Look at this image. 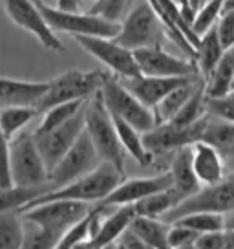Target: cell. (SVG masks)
<instances>
[{
  "label": "cell",
  "instance_id": "6da1fadb",
  "mask_svg": "<svg viewBox=\"0 0 234 249\" xmlns=\"http://www.w3.org/2000/svg\"><path fill=\"white\" fill-rule=\"evenodd\" d=\"M123 179H125V174L119 171L117 167H114L112 163L102 161L97 169H94L92 172H88L83 178L75 179V181H71L68 185L59 187V189H53V191H48L44 195H40L39 198H35L30 205H26L22 209V213L35 207V205L53 202V200L99 203L101 200H104Z\"/></svg>",
  "mask_w": 234,
  "mask_h": 249
},
{
  "label": "cell",
  "instance_id": "7a4b0ae2",
  "mask_svg": "<svg viewBox=\"0 0 234 249\" xmlns=\"http://www.w3.org/2000/svg\"><path fill=\"white\" fill-rule=\"evenodd\" d=\"M110 71L102 70H68L59 73L57 77L50 79V88L42 101L37 105V110L42 116L48 108L57 107L61 103L90 99L97 92H101L104 81L108 79Z\"/></svg>",
  "mask_w": 234,
  "mask_h": 249
},
{
  "label": "cell",
  "instance_id": "3957f363",
  "mask_svg": "<svg viewBox=\"0 0 234 249\" xmlns=\"http://www.w3.org/2000/svg\"><path fill=\"white\" fill-rule=\"evenodd\" d=\"M11 179L17 187H46L50 189V171L40 154L35 134L22 130L9 140Z\"/></svg>",
  "mask_w": 234,
  "mask_h": 249
},
{
  "label": "cell",
  "instance_id": "277c9868",
  "mask_svg": "<svg viewBox=\"0 0 234 249\" xmlns=\"http://www.w3.org/2000/svg\"><path fill=\"white\" fill-rule=\"evenodd\" d=\"M86 132L94 141V147L102 161L112 163L125 174V148L119 141L114 119L102 103L101 93L97 92L86 103Z\"/></svg>",
  "mask_w": 234,
  "mask_h": 249
},
{
  "label": "cell",
  "instance_id": "5b68a950",
  "mask_svg": "<svg viewBox=\"0 0 234 249\" xmlns=\"http://www.w3.org/2000/svg\"><path fill=\"white\" fill-rule=\"evenodd\" d=\"M40 13L44 15L48 26L55 33H70L71 37L77 35H88V37H106L116 39L121 31V24L106 20L99 15H94L90 11H68L57 6H50L44 0H35Z\"/></svg>",
  "mask_w": 234,
  "mask_h": 249
},
{
  "label": "cell",
  "instance_id": "8992f818",
  "mask_svg": "<svg viewBox=\"0 0 234 249\" xmlns=\"http://www.w3.org/2000/svg\"><path fill=\"white\" fill-rule=\"evenodd\" d=\"M168 39L163 22L150 6L149 0H137L132 11L121 22V31L116 40L128 50H143V48L163 46Z\"/></svg>",
  "mask_w": 234,
  "mask_h": 249
},
{
  "label": "cell",
  "instance_id": "52a82bcc",
  "mask_svg": "<svg viewBox=\"0 0 234 249\" xmlns=\"http://www.w3.org/2000/svg\"><path fill=\"white\" fill-rule=\"evenodd\" d=\"M99 93H101L104 107L108 108L112 116L125 119L126 123H130L141 134L150 132L152 128L157 126L154 110L145 107L130 90H126L125 85L114 73L108 75Z\"/></svg>",
  "mask_w": 234,
  "mask_h": 249
},
{
  "label": "cell",
  "instance_id": "ba28073f",
  "mask_svg": "<svg viewBox=\"0 0 234 249\" xmlns=\"http://www.w3.org/2000/svg\"><path fill=\"white\" fill-rule=\"evenodd\" d=\"M192 213H219V214L234 213V172L227 174V178L216 185L201 187L196 195L181 200L161 220L172 224L181 216H187Z\"/></svg>",
  "mask_w": 234,
  "mask_h": 249
},
{
  "label": "cell",
  "instance_id": "9c48e42d",
  "mask_svg": "<svg viewBox=\"0 0 234 249\" xmlns=\"http://www.w3.org/2000/svg\"><path fill=\"white\" fill-rule=\"evenodd\" d=\"M73 40L84 50L88 55L102 62L110 73H114L119 79L137 77L141 75L135 55L132 50L121 46L116 39L106 37H88V35H77Z\"/></svg>",
  "mask_w": 234,
  "mask_h": 249
},
{
  "label": "cell",
  "instance_id": "30bf717a",
  "mask_svg": "<svg viewBox=\"0 0 234 249\" xmlns=\"http://www.w3.org/2000/svg\"><path fill=\"white\" fill-rule=\"evenodd\" d=\"M102 163L101 156L94 147V141L88 136V132H83V136L77 140V143L64 154V158L57 163L53 171L50 172V189H59L75 181V179L86 176Z\"/></svg>",
  "mask_w": 234,
  "mask_h": 249
},
{
  "label": "cell",
  "instance_id": "8fae6325",
  "mask_svg": "<svg viewBox=\"0 0 234 249\" xmlns=\"http://www.w3.org/2000/svg\"><path fill=\"white\" fill-rule=\"evenodd\" d=\"M92 203L71 202V200H53L35 205L32 209L24 211L22 216L28 222H33L37 226L64 234L70 227L84 220L92 213Z\"/></svg>",
  "mask_w": 234,
  "mask_h": 249
},
{
  "label": "cell",
  "instance_id": "7c38bea8",
  "mask_svg": "<svg viewBox=\"0 0 234 249\" xmlns=\"http://www.w3.org/2000/svg\"><path fill=\"white\" fill-rule=\"evenodd\" d=\"M0 4L11 22L20 30L32 33L46 50L64 52V44L59 40L57 33L48 26L46 18L40 13L35 0H0Z\"/></svg>",
  "mask_w": 234,
  "mask_h": 249
},
{
  "label": "cell",
  "instance_id": "4fadbf2b",
  "mask_svg": "<svg viewBox=\"0 0 234 249\" xmlns=\"http://www.w3.org/2000/svg\"><path fill=\"white\" fill-rule=\"evenodd\" d=\"M135 61L141 75L150 77H201L196 61L187 55H176L167 52L163 46L135 50ZM203 79V77H201Z\"/></svg>",
  "mask_w": 234,
  "mask_h": 249
},
{
  "label": "cell",
  "instance_id": "5bb4252c",
  "mask_svg": "<svg viewBox=\"0 0 234 249\" xmlns=\"http://www.w3.org/2000/svg\"><path fill=\"white\" fill-rule=\"evenodd\" d=\"M86 108V107H84ZM84 108L79 112L75 117H71L70 121L64 124H59L57 128L44 134H35V141L39 147L40 154L44 158L48 171L51 172L57 167V163L64 158V154L70 150L77 140L83 136L86 128V112Z\"/></svg>",
  "mask_w": 234,
  "mask_h": 249
},
{
  "label": "cell",
  "instance_id": "9a60e30c",
  "mask_svg": "<svg viewBox=\"0 0 234 249\" xmlns=\"http://www.w3.org/2000/svg\"><path fill=\"white\" fill-rule=\"evenodd\" d=\"M168 189H172V176L168 171L154 174V176H145V178H125L104 200L95 203L94 207L110 209V207L134 205L147 196L163 193Z\"/></svg>",
  "mask_w": 234,
  "mask_h": 249
},
{
  "label": "cell",
  "instance_id": "2e32d148",
  "mask_svg": "<svg viewBox=\"0 0 234 249\" xmlns=\"http://www.w3.org/2000/svg\"><path fill=\"white\" fill-rule=\"evenodd\" d=\"M205 117L196 124H190V126H176L172 123L157 124L150 132L143 134V140H145L149 152L154 158H157V156L174 154L180 148L194 145L196 141L201 140Z\"/></svg>",
  "mask_w": 234,
  "mask_h": 249
},
{
  "label": "cell",
  "instance_id": "e0dca14e",
  "mask_svg": "<svg viewBox=\"0 0 234 249\" xmlns=\"http://www.w3.org/2000/svg\"><path fill=\"white\" fill-rule=\"evenodd\" d=\"M99 209V207H97ZM104 211L101 226L86 242H83L77 249H106L116 246L121 240V236L130 229L134 218L137 216L134 205H123V207H110Z\"/></svg>",
  "mask_w": 234,
  "mask_h": 249
},
{
  "label": "cell",
  "instance_id": "ac0fdd59",
  "mask_svg": "<svg viewBox=\"0 0 234 249\" xmlns=\"http://www.w3.org/2000/svg\"><path fill=\"white\" fill-rule=\"evenodd\" d=\"M190 148H192V167L200 185L211 187L227 178L229 167L221 150L205 141H196L194 145H190Z\"/></svg>",
  "mask_w": 234,
  "mask_h": 249
},
{
  "label": "cell",
  "instance_id": "d6986e66",
  "mask_svg": "<svg viewBox=\"0 0 234 249\" xmlns=\"http://www.w3.org/2000/svg\"><path fill=\"white\" fill-rule=\"evenodd\" d=\"M188 79L194 77H150V75H137V77L119 79V81L145 107L154 110L174 88H178V86L183 85Z\"/></svg>",
  "mask_w": 234,
  "mask_h": 249
},
{
  "label": "cell",
  "instance_id": "ffe728a7",
  "mask_svg": "<svg viewBox=\"0 0 234 249\" xmlns=\"http://www.w3.org/2000/svg\"><path fill=\"white\" fill-rule=\"evenodd\" d=\"M50 88V81H24L0 77V108L8 107H35L42 101Z\"/></svg>",
  "mask_w": 234,
  "mask_h": 249
},
{
  "label": "cell",
  "instance_id": "44dd1931",
  "mask_svg": "<svg viewBox=\"0 0 234 249\" xmlns=\"http://www.w3.org/2000/svg\"><path fill=\"white\" fill-rule=\"evenodd\" d=\"M168 172L172 176V191L178 196V203L188 196L196 195L201 185L196 178L194 167H192V148L183 147L170 154L168 161Z\"/></svg>",
  "mask_w": 234,
  "mask_h": 249
},
{
  "label": "cell",
  "instance_id": "7402d4cb",
  "mask_svg": "<svg viewBox=\"0 0 234 249\" xmlns=\"http://www.w3.org/2000/svg\"><path fill=\"white\" fill-rule=\"evenodd\" d=\"M205 85V81L201 77H194L185 81L183 85H180L178 88H174L163 101L157 105L154 108V114H156L157 124L163 123H170L174 117L180 114V110L187 105V101L194 95V92L200 88V86Z\"/></svg>",
  "mask_w": 234,
  "mask_h": 249
},
{
  "label": "cell",
  "instance_id": "603a6c76",
  "mask_svg": "<svg viewBox=\"0 0 234 249\" xmlns=\"http://www.w3.org/2000/svg\"><path fill=\"white\" fill-rule=\"evenodd\" d=\"M112 119H114L117 136H119V141H121L126 154L130 156L134 161H137L141 167H149V165L154 163L156 158L149 152V148L145 145V140H143V134L137 128H134L130 123H126L125 119H121V117L112 116Z\"/></svg>",
  "mask_w": 234,
  "mask_h": 249
},
{
  "label": "cell",
  "instance_id": "cb8c5ba5",
  "mask_svg": "<svg viewBox=\"0 0 234 249\" xmlns=\"http://www.w3.org/2000/svg\"><path fill=\"white\" fill-rule=\"evenodd\" d=\"M225 52L227 50L221 46L218 33H216V26L211 31H207L205 35H201L200 46L196 48V66H198V71L203 77V81L211 77V73L218 66V62L221 61Z\"/></svg>",
  "mask_w": 234,
  "mask_h": 249
},
{
  "label": "cell",
  "instance_id": "d4e9b609",
  "mask_svg": "<svg viewBox=\"0 0 234 249\" xmlns=\"http://www.w3.org/2000/svg\"><path fill=\"white\" fill-rule=\"evenodd\" d=\"M234 83V48L227 50L211 77L205 81L207 97H225L233 92Z\"/></svg>",
  "mask_w": 234,
  "mask_h": 249
},
{
  "label": "cell",
  "instance_id": "484cf974",
  "mask_svg": "<svg viewBox=\"0 0 234 249\" xmlns=\"http://www.w3.org/2000/svg\"><path fill=\"white\" fill-rule=\"evenodd\" d=\"M200 141H205V143H209L212 147H216L223 154L231 152L234 148V123L225 121L221 117L207 114L201 140Z\"/></svg>",
  "mask_w": 234,
  "mask_h": 249
},
{
  "label": "cell",
  "instance_id": "4316f807",
  "mask_svg": "<svg viewBox=\"0 0 234 249\" xmlns=\"http://www.w3.org/2000/svg\"><path fill=\"white\" fill-rule=\"evenodd\" d=\"M168 226L170 224L157 218L135 216L130 226V231H134L154 249H172L168 244Z\"/></svg>",
  "mask_w": 234,
  "mask_h": 249
},
{
  "label": "cell",
  "instance_id": "83f0119b",
  "mask_svg": "<svg viewBox=\"0 0 234 249\" xmlns=\"http://www.w3.org/2000/svg\"><path fill=\"white\" fill-rule=\"evenodd\" d=\"M26 234V220L20 211L0 214V249H20Z\"/></svg>",
  "mask_w": 234,
  "mask_h": 249
},
{
  "label": "cell",
  "instance_id": "f1b7e54d",
  "mask_svg": "<svg viewBox=\"0 0 234 249\" xmlns=\"http://www.w3.org/2000/svg\"><path fill=\"white\" fill-rule=\"evenodd\" d=\"M44 193H48L46 187H0V214L9 211L22 213L26 205Z\"/></svg>",
  "mask_w": 234,
  "mask_h": 249
},
{
  "label": "cell",
  "instance_id": "f546056e",
  "mask_svg": "<svg viewBox=\"0 0 234 249\" xmlns=\"http://www.w3.org/2000/svg\"><path fill=\"white\" fill-rule=\"evenodd\" d=\"M37 116H40L35 107H8L0 108V128L8 140H13L32 123Z\"/></svg>",
  "mask_w": 234,
  "mask_h": 249
},
{
  "label": "cell",
  "instance_id": "4dcf8cb0",
  "mask_svg": "<svg viewBox=\"0 0 234 249\" xmlns=\"http://www.w3.org/2000/svg\"><path fill=\"white\" fill-rule=\"evenodd\" d=\"M88 99H81V101H70V103H61L57 107H51L48 108L44 114H42V119H40L39 126L35 128V134H44L57 128L59 124H64L66 121H70L71 117H75L81 112V110L86 107Z\"/></svg>",
  "mask_w": 234,
  "mask_h": 249
},
{
  "label": "cell",
  "instance_id": "1f68e13d",
  "mask_svg": "<svg viewBox=\"0 0 234 249\" xmlns=\"http://www.w3.org/2000/svg\"><path fill=\"white\" fill-rule=\"evenodd\" d=\"M178 205V196L174 195V191H163V193H156V195H150L147 198L139 200L137 203H134L137 216L145 218H161L168 213L170 209H174Z\"/></svg>",
  "mask_w": 234,
  "mask_h": 249
},
{
  "label": "cell",
  "instance_id": "d6a6232c",
  "mask_svg": "<svg viewBox=\"0 0 234 249\" xmlns=\"http://www.w3.org/2000/svg\"><path fill=\"white\" fill-rule=\"evenodd\" d=\"M176 222L181 226H187L188 229L196 231L198 234L225 231V214H219V213H192L187 216H181Z\"/></svg>",
  "mask_w": 234,
  "mask_h": 249
},
{
  "label": "cell",
  "instance_id": "836d02e7",
  "mask_svg": "<svg viewBox=\"0 0 234 249\" xmlns=\"http://www.w3.org/2000/svg\"><path fill=\"white\" fill-rule=\"evenodd\" d=\"M225 11V0H207L201 8L198 9L194 20H192V30L201 39L207 31H211L218 24L219 17Z\"/></svg>",
  "mask_w": 234,
  "mask_h": 249
},
{
  "label": "cell",
  "instance_id": "e575fe53",
  "mask_svg": "<svg viewBox=\"0 0 234 249\" xmlns=\"http://www.w3.org/2000/svg\"><path fill=\"white\" fill-rule=\"evenodd\" d=\"M61 236H63L61 233L44 229V227L26 220V234H24L20 249H55Z\"/></svg>",
  "mask_w": 234,
  "mask_h": 249
},
{
  "label": "cell",
  "instance_id": "d590c367",
  "mask_svg": "<svg viewBox=\"0 0 234 249\" xmlns=\"http://www.w3.org/2000/svg\"><path fill=\"white\" fill-rule=\"evenodd\" d=\"M135 2L137 0H99L88 11L94 15L102 17L106 20L121 24L126 18V15L132 11Z\"/></svg>",
  "mask_w": 234,
  "mask_h": 249
},
{
  "label": "cell",
  "instance_id": "8d00e7d4",
  "mask_svg": "<svg viewBox=\"0 0 234 249\" xmlns=\"http://www.w3.org/2000/svg\"><path fill=\"white\" fill-rule=\"evenodd\" d=\"M90 226H92V213L84 220H81L79 224L70 227L61 236V240L57 242V248L55 249H77L83 242H86L90 238Z\"/></svg>",
  "mask_w": 234,
  "mask_h": 249
},
{
  "label": "cell",
  "instance_id": "74e56055",
  "mask_svg": "<svg viewBox=\"0 0 234 249\" xmlns=\"http://www.w3.org/2000/svg\"><path fill=\"white\" fill-rule=\"evenodd\" d=\"M200 234L188 229L187 226H181L178 222H174L168 226V244L172 249H183L187 246H194Z\"/></svg>",
  "mask_w": 234,
  "mask_h": 249
},
{
  "label": "cell",
  "instance_id": "f35d334b",
  "mask_svg": "<svg viewBox=\"0 0 234 249\" xmlns=\"http://www.w3.org/2000/svg\"><path fill=\"white\" fill-rule=\"evenodd\" d=\"M207 114L234 123V93L225 97H207Z\"/></svg>",
  "mask_w": 234,
  "mask_h": 249
},
{
  "label": "cell",
  "instance_id": "ab89813d",
  "mask_svg": "<svg viewBox=\"0 0 234 249\" xmlns=\"http://www.w3.org/2000/svg\"><path fill=\"white\" fill-rule=\"evenodd\" d=\"M216 33L225 50L234 48V11H225L216 24Z\"/></svg>",
  "mask_w": 234,
  "mask_h": 249
},
{
  "label": "cell",
  "instance_id": "60d3db41",
  "mask_svg": "<svg viewBox=\"0 0 234 249\" xmlns=\"http://www.w3.org/2000/svg\"><path fill=\"white\" fill-rule=\"evenodd\" d=\"M0 187H13L9 167V140L0 128Z\"/></svg>",
  "mask_w": 234,
  "mask_h": 249
},
{
  "label": "cell",
  "instance_id": "b9f144b4",
  "mask_svg": "<svg viewBox=\"0 0 234 249\" xmlns=\"http://www.w3.org/2000/svg\"><path fill=\"white\" fill-rule=\"evenodd\" d=\"M198 249H225V231L200 234L196 240Z\"/></svg>",
  "mask_w": 234,
  "mask_h": 249
},
{
  "label": "cell",
  "instance_id": "7bdbcfd3",
  "mask_svg": "<svg viewBox=\"0 0 234 249\" xmlns=\"http://www.w3.org/2000/svg\"><path fill=\"white\" fill-rule=\"evenodd\" d=\"M119 242L123 244V248L125 249H154L152 246H149L147 242L143 240V238H139L134 231H130V229L121 236V240Z\"/></svg>",
  "mask_w": 234,
  "mask_h": 249
},
{
  "label": "cell",
  "instance_id": "ee69618b",
  "mask_svg": "<svg viewBox=\"0 0 234 249\" xmlns=\"http://www.w3.org/2000/svg\"><path fill=\"white\" fill-rule=\"evenodd\" d=\"M57 8L68 9V11H79L81 0H57Z\"/></svg>",
  "mask_w": 234,
  "mask_h": 249
},
{
  "label": "cell",
  "instance_id": "f6af8a7d",
  "mask_svg": "<svg viewBox=\"0 0 234 249\" xmlns=\"http://www.w3.org/2000/svg\"><path fill=\"white\" fill-rule=\"evenodd\" d=\"M225 249H234V231L225 229Z\"/></svg>",
  "mask_w": 234,
  "mask_h": 249
},
{
  "label": "cell",
  "instance_id": "bcb514c9",
  "mask_svg": "<svg viewBox=\"0 0 234 249\" xmlns=\"http://www.w3.org/2000/svg\"><path fill=\"white\" fill-rule=\"evenodd\" d=\"M225 229H233L234 231V213L225 214Z\"/></svg>",
  "mask_w": 234,
  "mask_h": 249
},
{
  "label": "cell",
  "instance_id": "7dc6e473",
  "mask_svg": "<svg viewBox=\"0 0 234 249\" xmlns=\"http://www.w3.org/2000/svg\"><path fill=\"white\" fill-rule=\"evenodd\" d=\"M225 156V161H227V167L229 165H233L234 163V148L231 150V152H227V154H223ZM229 174H231V171H229Z\"/></svg>",
  "mask_w": 234,
  "mask_h": 249
},
{
  "label": "cell",
  "instance_id": "c3c4849f",
  "mask_svg": "<svg viewBox=\"0 0 234 249\" xmlns=\"http://www.w3.org/2000/svg\"><path fill=\"white\" fill-rule=\"evenodd\" d=\"M225 11H234V0H225Z\"/></svg>",
  "mask_w": 234,
  "mask_h": 249
},
{
  "label": "cell",
  "instance_id": "681fc988",
  "mask_svg": "<svg viewBox=\"0 0 234 249\" xmlns=\"http://www.w3.org/2000/svg\"><path fill=\"white\" fill-rule=\"evenodd\" d=\"M114 249H125V248H123V244H121V242H117L116 246H114Z\"/></svg>",
  "mask_w": 234,
  "mask_h": 249
},
{
  "label": "cell",
  "instance_id": "f907efd6",
  "mask_svg": "<svg viewBox=\"0 0 234 249\" xmlns=\"http://www.w3.org/2000/svg\"><path fill=\"white\" fill-rule=\"evenodd\" d=\"M183 249H198V248H196V244H194V246H187V248H183Z\"/></svg>",
  "mask_w": 234,
  "mask_h": 249
},
{
  "label": "cell",
  "instance_id": "816d5d0a",
  "mask_svg": "<svg viewBox=\"0 0 234 249\" xmlns=\"http://www.w3.org/2000/svg\"><path fill=\"white\" fill-rule=\"evenodd\" d=\"M231 93H234V83H233V92H231Z\"/></svg>",
  "mask_w": 234,
  "mask_h": 249
},
{
  "label": "cell",
  "instance_id": "f5cc1de1",
  "mask_svg": "<svg viewBox=\"0 0 234 249\" xmlns=\"http://www.w3.org/2000/svg\"><path fill=\"white\" fill-rule=\"evenodd\" d=\"M92 2H94V4H95V2H99V0H92Z\"/></svg>",
  "mask_w": 234,
  "mask_h": 249
}]
</instances>
